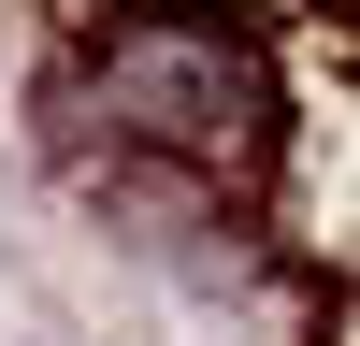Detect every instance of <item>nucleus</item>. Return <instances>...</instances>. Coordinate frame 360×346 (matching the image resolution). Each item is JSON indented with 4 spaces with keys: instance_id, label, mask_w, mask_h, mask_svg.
Masks as SVG:
<instances>
[{
    "instance_id": "f257e3e1",
    "label": "nucleus",
    "mask_w": 360,
    "mask_h": 346,
    "mask_svg": "<svg viewBox=\"0 0 360 346\" xmlns=\"http://www.w3.org/2000/svg\"><path fill=\"white\" fill-rule=\"evenodd\" d=\"M101 101H115V130L173 144V159L245 173L259 130H274V58H259V29H231V15H115Z\"/></svg>"
}]
</instances>
